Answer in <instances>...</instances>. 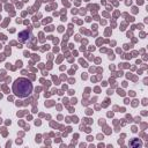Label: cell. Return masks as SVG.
I'll return each instance as SVG.
<instances>
[{
    "label": "cell",
    "instance_id": "2",
    "mask_svg": "<svg viewBox=\"0 0 148 148\" xmlns=\"http://www.w3.org/2000/svg\"><path fill=\"white\" fill-rule=\"evenodd\" d=\"M30 36H31V32H30V30H29V31H28V30H24V31H22V32L18 35V37H20V42H22V43L27 42V40L30 38Z\"/></svg>",
    "mask_w": 148,
    "mask_h": 148
},
{
    "label": "cell",
    "instance_id": "1",
    "mask_svg": "<svg viewBox=\"0 0 148 148\" xmlns=\"http://www.w3.org/2000/svg\"><path fill=\"white\" fill-rule=\"evenodd\" d=\"M13 92L18 98H25L32 92V83L25 77H18L13 83Z\"/></svg>",
    "mask_w": 148,
    "mask_h": 148
}]
</instances>
